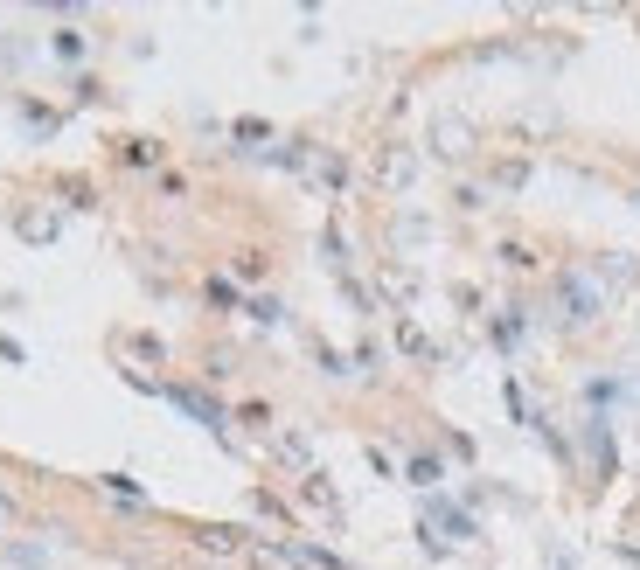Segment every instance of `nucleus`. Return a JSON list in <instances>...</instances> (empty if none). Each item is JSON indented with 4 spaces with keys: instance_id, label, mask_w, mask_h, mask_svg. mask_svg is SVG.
Segmentation results:
<instances>
[{
    "instance_id": "obj_11",
    "label": "nucleus",
    "mask_w": 640,
    "mask_h": 570,
    "mask_svg": "<svg viewBox=\"0 0 640 570\" xmlns=\"http://www.w3.org/2000/svg\"><path fill=\"white\" fill-rule=\"evenodd\" d=\"M7 515H14V501H7V494H0V522H7Z\"/></svg>"
},
{
    "instance_id": "obj_3",
    "label": "nucleus",
    "mask_w": 640,
    "mask_h": 570,
    "mask_svg": "<svg viewBox=\"0 0 640 570\" xmlns=\"http://www.w3.org/2000/svg\"><path fill=\"white\" fill-rule=\"evenodd\" d=\"M432 146H439L446 160H460V153L474 146V126H460V119H439V126H432Z\"/></svg>"
},
{
    "instance_id": "obj_7",
    "label": "nucleus",
    "mask_w": 640,
    "mask_h": 570,
    "mask_svg": "<svg viewBox=\"0 0 640 570\" xmlns=\"http://www.w3.org/2000/svg\"><path fill=\"white\" fill-rule=\"evenodd\" d=\"M300 494H307V501H314L320 515H341V501H334V487H327V480H320V473H307V480H300Z\"/></svg>"
},
{
    "instance_id": "obj_8",
    "label": "nucleus",
    "mask_w": 640,
    "mask_h": 570,
    "mask_svg": "<svg viewBox=\"0 0 640 570\" xmlns=\"http://www.w3.org/2000/svg\"><path fill=\"white\" fill-rule=\"evenodd\" d=\"M279 459H286V466H307V473H314V445H307L300 431H286V438H279Z\"/></svg>"
},
{
    "instance_id": "obj_1",
    "label": "nucleus",
    "mask_w": 640,
    "mask_h": 570,
    "mask_svg": "<svg viewBox=\"0 0 640 570\" xmlns=\"http://www.w3.org/2000/svg\"><path fill=\"white\" fill-rule=\"evenodd\" d=\"M376 181H383V188H411V181H418V160H411L404 146H383V160H376Z\"/></svg>"
},
{
    "instance_id": "obj_10",
    "label": "nucleus",
    "mask_w": 640,
    "mask_h": 570,
    "mask_svg": "<svg viewBox=\"0 0 640 570\" xmlns=\"http://www.w3.org/2000/svg\"><path fill=\"white\" fill-rule=\"evenodd\" d=\"M494 181H501V188H522V181H529V167H522V160H501V167H494Z\"/></svg>"
},
{
    "instance_id": "obj_9",
    "label": "nucleus",
    "mask_w": 640,
    "mask_h": 570,
    "mask_svg": "<svg viewBox=\"0 0 640 570\" xmlns=\"http://www.w3.org/2000/svg\"><path fill=\"white\" fill-rule=\"evenodd\" d=\"M397 341H404V355H418V362H432V341L411 327V320H397Z\"/></svg>"
},
{
    "instance_id": "obj_2",
    "label": "nucleus",
    "mask_w": 640,
    "mask_h": 570,
    "mask_svg": "<svg viewBox=\"0 0 640 570\" xmlns=\"http://www.w3.org/2000/svg\"><path fill=\"white\" fill-rule=\"evenodd\" d=\"M564 306H571V313H564L571 327H585V320H599V292H592V285H585V279H564Z\"/></svg>"
},
{
    "instance_id": "obj_5",
    "label": "nucleus",
    "mask_w": 640,
    "mask_h": 570,
    "mask_svg": "<svg viewBox=\"0 0 640 570\" xmlns=\"http://www.w3.org/2000/svg\"><path fill=\"white\" fill-rule=\"evenodd\" d=\"M195 543H202L209 557H237V550H244V536H237V529H195Z\"/></svg>"
},
{
    "instance_id": "obj_4",
    "label": "nucleus",
    "mask_w": 640,
    "mask_h": 570,
    "mask_svg": "<svg viewBox=\"0 0 640 570\" xmlns=\"http://www.w3.org/2000/svg\"><path fill=\"white\" fill-rule=\"evenodd\" d=\"M167 397H174V404H181V411H188V418H202V425H209V431H223V411H216V404H209V397H202V390H181V383H174V390H167Z\"/></svg>"
},
{
    "instance_id": "obj_6",
    "label": "nucleus",
    "mask_w": 640,
    "mask_h": 570,
    "mask_svg": "<svg viewBox=\"0 0 640 570\" xmlns=\"http://www.w3.org/2000/svg\"><path fill=\"white\" fill-rule=\"evenodd\" d=\"M21 237H28V244H49V237H56V216H49V209H21Z\"/></svg>"
}]
</instances>
